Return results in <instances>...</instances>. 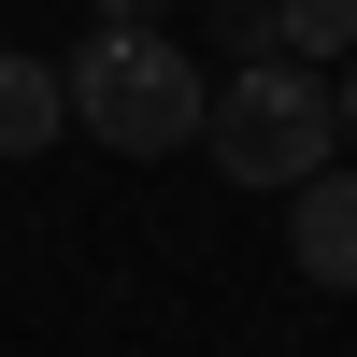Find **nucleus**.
Masks as SVG:
<instances>
[{
	"label": "nucleus",
	"mask_w": 357,
	"mask_h": 357,
	"mask_svg": "<svg viewBox=\"0 0 357 357\" xmlns=\"http://www.w3.org/2000/svg\"><path fill=\"white\" fill-rule=\"evenodd\" d=\"M343 114H329V72H301V57H257V72H215V100H200V158L229 172V186H272L301 200L314 172H329Z\"/></svg>",
	"instance_id": "f03ea898"
},
{
	"label": "nucleus",
	"mask_w": 357,
	"mask_h": 357,
	"mask_svg": "<svg viewBox=\"0 0 357 357\" xmlns=\"http://www.w3.org/2000/svg\"><path fill=\"white\" fill-rule=\"evenodd\" d=\"M329 114H343V129H357V57H343V72H329Z\"/></svg>",
	"instance_id": "6e6552de"
},
{
	"label": "nucleus",
	"mask_w": 357,
	"mask_h": 357,
	"mask_svg": "<svg viewBox=\"0 0 357 357\" xmlns=\"http://www.w3.org/2000/svg\"><path fill=\"white\" fill-rule=\"evenodd\" d=\"M215 43H229V72H257V57H286V15L272 0H215Z\"/></svg>",
	"instance_id": "423d86ee"
},
{
	"label": "nucleus",
	"mask_w": 357,
	"mask_h": 357,
	"mask_svg": "<svg viewBox=\"0 0 357 357\" xmlns=\"http://www.w3.org/2000/svg\"><path fill=\"white\" fill-rule=\"evenodd\" d=\"M86 29H158V0H86Z\"/></svg>",
	"instance_id": "0eeeda50"
},
{
	"label": "nucleus",
	"mask_w": 357,
	"mask_h": 357,
	"mask_svg": "<svg viewBox=\"0 0 357 357\" xmlns=\"http://www.w3.org/2000/svg\"><path fill=\"white\" fill-rule=\"evenodd\" d=\"M286 15V57H301V72H343L357 57V0H272Z\"/></svg>",
	"instance_id": "39448f33"
},
{
	"label": "nucleus",
	"mask_w": 357,
	"mask_h": 357,
	"mask_svg": "<svg viewBox=\"0 0 357 357\" xmlns=\"http://www.w3.org/2000/svg\"><path fill=\"white\" fill-rule=\"evenodd\" d=\"M57 129H72V86H57V57H15V43H0V158H43Z\"/></svg>",
	"instance_id": "20e7f679"
},
{
	"label": "nucleus",
	"mask_w": 357,
	"mask_h": 357,
	"mask_svg": "<svg viewBox=\"0 0 357 357\" xmlns=\"http://www.w3.org/2000/svg\"><path fill=\"white\" fill-rule=\"evenodd\" d=\"M286 257H301V286H357V172L343 158L286 200Z\"/></svg>",
	"instance_id": "7ed1b4c3"
},
{
	"label": "nucleus",
	"mask_w": 357,
	"mask_h": 357,
	"mask_svg": "<svg viewBox=\"0 0 357 357\" xmlns=\"http://www.w3.org/2000/svg\"><path fill=\"white\" fill-rule=\"evenodd\" d=\"M57 86H72L86 143H114V158H172V143H200V100H215V72H200L172 29H86V43L57 57Z\"/></svg>",
	"instance_id": "f257e3e1"
}]
</instances>
